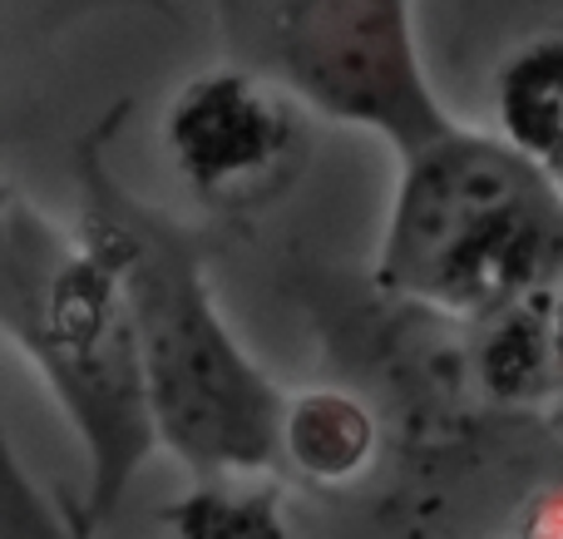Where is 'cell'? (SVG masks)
Wrapping results in <instances>:
<instances>
[{
  "mask_svg": "<svg viewBox=\"0 0 563 539\" xmlns=\"http://www.w3.org/2000/svg\"><path fill=\"white\" fill-rule=\"evenodd\" d=\"M129 105L75 144L79 238L114 267L144 346L148 392L164 451L198 481L223 485L282 461L287 402L273 376L243 352L203 273V248L178 218L129 194L109 168V134Z\"/></svg>",
  "mask_w": 563,
  "mask_h": 539,
  "instance_id": "6da1fadb",
  "label": "cell"
},
{
  "mask_svg": "<svg viewBox=\"0 0 563 539\" xmlns=\"http://www.w3.org/2000/svg\"><path fill=\"white\" fill-rule=\"evenodd\" d=\"M509 139L563 174V40L529 45L499 85Z\"/></svg>",
  "mask_w": 563,
  "mask_h": 539,
  "instance_id": "52a82bcc",
  "label": "cell"
},
{
  "mask_svg": "<svg viewBox=\"0 0 563 539\" xmlns=\"http://www.w3.org/2000/svg\"><path fill=\"white\" fill-rule=\"evenodd\" d=\"M376 451V426L351 396L311 392L287 402V426H282V461L317 481H351Z\"/></svg>",
  "mask_w": 563,
  "mask_h": 539,
  "instance_id": "8992f818",
  "label": "cell"
},
{
  "mask_svg": "<svg viewBox=\"0 0 563 539\" xmlns=\"http://www.w3.org/2000/svg\"><path fill=\"white\" fill-rule=\"evenodd\" d=\"M376 283L400 302L465 322H499L563 293L559 174L515 139L450 119L400 154Z\"/></svg>",
  "mask_w": 563,
  "mask_h": 539,
  "instance_id": "7a4b0ae2",
  "label": "cell"
},
{
  "mask_svg": "<svg viewBox=\"0 0 563 539\" xmlns=\"http://www.w3.org/2000/svg\"><path fill=\"white\" fill-rule=\"evenodd\" d=\"M273 55L311 109L376 129L396 154L450 124L410 40V0H282Z\"/></svg>",
  "mask_w": 563,
  "mask_h": 539,
  "instance_id": "277c9868",
  "label": "cell"
},
{
  "mask_svg": "<svg viewBox=\"0 0 563 539\" xmlns=\"http://www.w3.org/2000/svg\"><path fill=\"white\" fill-rule=\"evenodd\" d=\"M0 327L49 386L89 461V530L109 525L164 451L144 346L114 267L25 194L0 204Z\"/></svg>",
  "mask_w": 563,
  "mask_h": 539,
  "instance_id": "3957f363",
  "label": "cell"
},
{
  "mask_svg": "<svg viewBox=\"0 0 563 539\" xmlns=\"http://www.w3.org/2000/svg\"><path fill=\"white\" fill-rule=\"evenodd\" d=\"M168 148L208 204H257L301 158V119L273 85L243 69L194 79L168 109Z\"/></svg>",
  "mask_w": 563,
  "mask_h": 539,
  "instance_id": "5b68a950",
  "label": "cell"
}]
</instances>
